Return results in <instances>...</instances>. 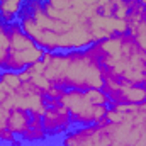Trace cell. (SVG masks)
<instances>
[{
  "mask_svg": "<svg viewBox=\"0 0 146 146\" xmlns=\"http://www.w3.org/2000/svg\"><path fill=\"white\" fill-rule=\"evenodd\" d=\"M41 61L44 63V76L56 87L65 90L102 88L104 68L100 66L92 48L76 51H44Z\"/></svg>",
  "mask_w": 146,
  "mask_h": 146,
  "instance_id": "6da1fadb",
  "label": "cell"
},
{
  "mask_svg": "<svg viewBox=\"0 0 146 146\" xmlns=\"http://www.w3.org/2000/svg\"><path fill=\"white\" fill-rule=\"evenodd\" d=\"M90 48L106 75L146 87V53L141 51L129 33L102 39Z\"/></svg>",
  "mask_w": 146,
  "mask_h": 146,
  "instance_id": "7a4b0ae2",
  "label": "cell"
},
{
  "mask_svg": "<svg viewBox=\"0 0 146 146\" xmlns=\"http://www.w3.org/2000/svg\"><path fill=\"white\" fill-rule=\"evenodd\" d=\"M60 102L68 109L73 126H92V124L106 126V124H109L106 121V114L109 110V106L92 104L85 90L68 88L60 97Z\"/></svg>",
  "mask_w": 146,
  "mask_h": 146,
  "instance_id": "3957f363",
  "label": "cell"
},
{
  "mask_svg": "<svg viewBox=\"0 0 146 146\" xmlns=\"http://www.w3.org/2000/svg\"><path fill=\"white\" fill-rule=\"evenodd\" d=\"M102 90L109 97V106L112 104H136L141 106L146 100V87L133 85L129 82L119 80L104 73V85Z\"/></svg>",
  "mask_w": 146,
  "mask_h": 146,
  "instance_id": "277c9868",
  "label": "cell"
},
{
  "mask_svg": "<svg viewBox=\"0 0 146 146\" xmlns=\"http://www.w3.org/2000/svg\"><path fill=\"white\" fill-rule=\"evenodd\" d=\"M112 138L110 131L106 126L92 124L80 126L73 131H68L61 141V146H110Z\"/></svg>",
  "mask_w": 146,
  "mask_h": 146,
  "instance_id": "5b68a950",
  "label": "cell"
},
{
  "mask_svg": "<svg viewBox=\"0 0 146 146\" xmlns=\"http://www.w3.org/2000/svg\"><path fill=\"white\" fill-rule=\"evenodd\" d=\"M90 34L94 37V42H99L102 39L112 37L115 34L127 33V22L126 19H117L114 15H100L95 14L94 17L87 19Z\"/></svg>",
  "mask_w": 146,
  "mask_h": 146,
  "instance_id": "8992f818",
  "label": "cell"
},
{
  "mask_svg": "<svg viewBox=\"0 0 146 146\" xmlns=\"http://www.w3.org/2000/svg\"><path fill=\"white\" fill-rule=\"evenodd\" d=\"M41 122H42V127H44L48 136L66 134L68 131H72L73 127L72 115H70L68 109L63 104L46 107L44 114L41 115Z\"/></svg>",
  "mask_w": 146,
  "mask_h": 146,
  "instance_id": "52a82bcc",
  "label": "cell"
},
{
  "mask_svg": "<svg viewBox=\"0 0 146 146\" xmlns=\"http://www.w3.org/2000/svg\"><path fill=\"white\" fill-rule=\"evenodd\" d=\"M42 54H44V49L39 48V46L33 48V49L9 51V58H7V63H5V68L3 70H9V72H22L29 65L39 61L42 58Z\"/></svg>",
  "mask_w": 146,
  "mask_h": 146,
  "instance_id": "ba28073f",
  "label": "cell"
},
{
  "mask_svg": "<svg viewBox=\"0 0 146 146\" xmlns=\"http://www.w3.org/2000/svg\"><path fill=\"white\" fill-rule=\"evenodd\" d=\"M9 37H10V49H9V51L33 49V48H36V46H37L36 42H34L31 37L22 31V27H21L19 21H15V22H10V24H9Z\"/></svg>",
  "mask_w": 146,
  "mask_h": 146,
  "instance_id": "9c48e42d",
  "label": "cell"
},
{
  "mask_svg": "<svg viewBox=\"0 0 146 146\" xmlns=\"http://www.w3.org/2000/svg\"><path fill=\"white\" fill-rule=\"evenodd\" d=\"M31 114L24 109H12L7 115V121H5V127L9 131H12L15 136H22L27 127H29V122H31Z\"/></svg>",
  "mask_w": 146,
  "mask_h": 146,
  "instance_id": "30bf717a",
  "label": "cell"
},
{
  "mask_svg": "<svg viewBox=\"0 0 146 146\" xmlns=\"http://www.w3.org/2000/svg\"><path fill=\"white\" fill-rule=\"evenodd\" d=\"M49 5H53V7H56V9H61V10H65V9H72L73 12H76L80 17H83V19H90V17H94L95 14H97V5H94V7H88L83 0H46Z\"/></svg>",
  "mask_w": 146,
  "mask_h": 146,
  "instance_id": "8fae6325",
  "label": "cell"
},
{
  "mask_svg": "<svg viewBox=\"0 0 146 146\" xmlns=\"http://www.w3.org/2000/svg\"><path fill=\"white\" fill-rule=\"evenodd\" d=\"M127 2H129V12L126 15V22H127V33L131 34L146 22V7L139 0H127Z\"/></svg>",
  "mask_w": 146,
  "mask_h": 146,
  "instance_id": "7c38bea8",
  "label": "cell"
},
{
  "mask_svg": "<svg viewBox=\"0 0 146 146\" xmlns=\"http://www.w3.org/2000/svg\"><path fill=\"white\" fill-rule=\"evenodd\" d=\"M26 0H0V21L5 24L19 21Z\"/></svg>",
  "mask_w": 146,
  "mask_h": 146,
  "instance_id": "4fadbf2b",
  "label": "cell"
},
{
  "mask_svg": "<svg viewBox=\"0 0 146 146\" xmlns=\"http://www.w3.org/2000/svg\"><path fill=\"white\" fill-rule=\"evenodd\" d=\"M12 109H15V90L0 82V119L7 121V115Z\"/></svg>",
  "mask_w": 146,
  "mask_h": 146,
  "instance_id": "5bb4252c",
  "label": "cell"
},
{
  "mask_svg": "<svg viewBox=\"0 0 146 146\" xmlns=\"http://www.w3.org/2000/svg\"><path fill=\"white\" fill-rule=\"evenodd\" d=\"M21 138H22V141H26V143H41V141H44V139L48 138V134H46V131H44V127H42L41 117H37V115H33V117H31L29 127H27V131H26Z\"/></svg>",
  "mask_w": 146,
  "mask_h": 146,
  "instance_id": "9a60e30c",
  "label": "cell"
},
{
  "mask_svg": "<svg viewBox=\"0 0 146 146\" xmlns=\"http://www.w3.org/2000/svg\"><path fill=\"white\" fill-rule=\"evenodd\" d=\"M10 49V37H9V24L0 22V70L5 68L7 58Z\"/></svg>",
  "mask_w": 146,
  "mask_h": 146,
  "instance_id": "2e32d148",
  "label": "cell"
},
{
  "mask_svg": "<svg viewBox=\"0 0 146 146\" xmlns=\"http://www.w3.org/2000/svg\"><path fill=\"white\" fill-rule=\"evenodd\" d=\"M0 82L9 85L12 90H19V87L22 83V80L19 76V72H9V70H2L0 72Z\"/></svg>",
  "mask_w": 146,
  "mask_h": 146,
  "instance_id": "e0dca14e",
  "label": "cell"
},
{
  "mask_svg": "<svg viewBox=\"0 0 146 146\" xmlns=\"http://www.w3.org/2000/svg\"><path fill=\"white\" fill-rule=\"evenodd\" d=\"M85 92H87V95H88L92 104H95V106H109L110 100L107 97V94L102 88H88Z\"/></svg>",
  "mask_w": 146,
  "mask_h": 146,
  "instance_id": "ac0fdd59",
  "label": "cell"
},
{
  "mask_svg": "<svg viewBox=\"0 0 146 146\" xmlns=\"http://www.w3.org/2000/svg\"><path fill=\"white\" fill-rule=\"evenodd\" d=\"M119 0H99L97 2V14L100 15H114V9Z\"/></svg>",
  "mask_w": 146,
  "mask_h": 146,
  "instance_id": "d6986e66",
  "label": "cell"
},
{
  "mask_svg": "<svg viewBox=\"0 0 146 146\" xmlns=\"http://www.w3.org/2000/svg\"><path fill=\"white\" fill-rule=\"evenodd\" d=\"M31 82L36 85L37 88L44 94V95H46V94H48V90L53 87V83H51V82H49L44 75H33V76H31Z\"/></svg>",
  "mask_w": 146,
  "mask_h": 146,
  "instance_id": "ffe728a7",
  "label": "cell"
},
{
  "mask_svg": "<svg viewBox=\"0 0 146 146\" xmlns=\"http://www.w3.org/2000/svg\"><path fill=\"white\" fill-rule=\"evenodd\" d=\"M131 36L134 37V41H136V44L141 48V51L146 53V22L141 24L134 33H131Z\"/></svg>",
  "mask_w": 146,
  "mask_h": 146,
  "instance_id": "44dd1931",
  "label": "cell"
},
{
  "mask_svg": "<svg viewBox=\"0 0 146 146\" xmlns=\"http://www.w3.org/2000/svg\"><path fill=\"white\" fill-rule=\"evenodd\" d=\"M127 12H129V2H127V0H119L117 5H115V9H114V17H117V19H126Z\"/></svg>",
  "mask_w": 146,
  "mask_h": 146,
  "instance_id": "7402d4cb",
  "label": "cell"
},
{
  "mask_svg": "<svg viewBox=\"0 0 146 146\" xmlns=\"http://www.w3.org/2000/svg\"><path fill=\"white\" fill-rule=\"evenodd\" d=\"M44 68H46V66H44V63L39 60V61H36V63L29 65L26 70H27V73L33 76V75H42V73H44Z\"/></svg>",
  "mask_w": 146,
  "mask_h": 146,
  "instance_id": "603a6c76",
  "label": "cell"
},
{
  "mask_svg": "<svg viewBox=\"0 0 146 146\" xmlns=\"http://www.w3.org/2000/svg\"><path fill=\"white\" fill-rule=\"evenodd\" d=\"M0 141L5 143V145H14V143H15V134L5 127V129L0 133Z\"/></svg>",
  "mask_w": 146,
  "mask_h": 146,
  "instance_id": "cb8c5ba5",
  "label": "cell"
},
{
  "mask_svg": "<svg viewBox=\"0 0 146 146\" xmlns=\"http://www.w3.org/2000/svg\"><path fill=\"white\" fill-rule=\"evenodd\" d=\"M63 92H65V88H61V87H56V85H53L49 90H48V94H46V97L48 99H60L61 95H63Z\"/></svg>",
  "mask_w": 146,
  "mask_h": 146,
  "instance_id": "d4e9b609",
  "label": "cell"
},
{
  "mask_svg": "<svg viewBox=\"0 0 146 146\" xmlns=\"http://www.w3.org/2000/svg\"><path fill=\"white\" fill-rule=\"evenodd\" d=\"M19 76H21V80H22V82H27V80H31V75L27 73V70H22V72H19Z\"/></svg>",
  "mask_w": 146,
  "mask_h": 146,
  "instance_id": "484cf974",
  "label": "cell"
},
{
  "mask_svg": "<svg viewBox=\"0 0 146 146\" xmlns=\"http://www.w3.org/2000/svg\"><path fill=\"white\" fill-rule=\"evenodd\" d=\"M83 2H85L88 7H94V5H97V2H99V0H83Z\"/></svg>",
  "mask_w": 146,
  "mask_h": 146,
  "instance_id": "4316f807",
  "label": "cell"
},
{
  "mask_svg": "<svg viewBox=\"0 0 146 146\" xmlns=\"http://www.w3.org/2000/svg\"><path fill=\"white\" fill-rule=\"evenodd\" d=\"M3 129H5V121H2V119H0V133H2Z\"/></svg>",
  "mask_w": 146,
  "mask_h": 146,
  "instance_id": "83f0119b",
  "label": "cell"
},
{
  "mask_svg": "<svg viewBox=\"0 0 146 146\" xmlns=\"http://www.w3.org/2000/svg\"><path fill=\"white\" fill-rule=\"evenodd\" d=\"M139 2H141V3H143V5L146 7V0H139Z\"/></svg>",
  "mask_w": 146,
  "mask_h": 146,
  "instance_id": "f1b7e54d",
  "label": "cell"
},
{
  "mask_svg": "<svg viewBox=\"0 0 146 146\" xmlns=\"http://www.w3.org/2000/svg\"><path fill=\"white\" fill-rule=\"evenodd\" d=\"M110 146H126V145H110Z\"/></svg>",
  "mask_w": 146,
  "mask_h": 146,
  "instance_id": "f546056e",
  "label": "cell"
},
{
  "mask_svg": "<svg viewBox=\"0 0 146 146\" xmlns=\"http://www.w3.org/2000/svg\"><path fill=\"white\" fill-rule=\"evenodd\" d=\"M0 146H9V145H5V143H0Z\"/></svg>",
  "mask_w": 146,
  "mask_h": 146,
  "instance_id": "4dcf8cb0",
  "label": "cell"
}]
</instances>
